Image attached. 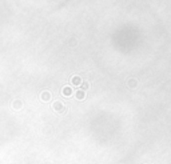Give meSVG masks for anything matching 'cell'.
I'll list each match as a JSON object with an SVG mask.
<instances>
[{"label": "cell", "instance_id": "6da1fadb", "mask_svg": "<svg viewBox=\"0 0 171 164\" xmlns=\"http://www.w3.org/2000/svg\"><path fill=\"white\" fill-rule=\"evenodd\" d=\"M79 81H80V80H79V78H78V76H76V78H74V79H72V83H74V84H78Z\"/></svg>", "mask_w": 171, "mask_h": 164}, {"label": "cell", "instance_id": "7a4b0ae2", "mask_svg": "<svg viewBox=\"0 0 171 164\" xmlns=\"http://www.w3.org/2000/svg\"><path fill=\"white\" fill-rule=\"evenodd\" d=\"M63 93H66V95H70V88H64Z\"/></svg>", "mask_w": 171, "mask_h": 164}]
</instances>
